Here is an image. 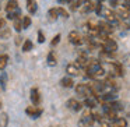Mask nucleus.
<instances>
[{"instance_id": "6e6552de", "label": "nucleus", "mask_w": 130, "mask_h": 127, "mask_svg": "<svg viewBox=\"0 0 130 127\" xmlns=\"http://www.w3.org/2000/svg\"><path fill=\"white\" fill-rule=\"evenodd\" d=\"M104 15L106 17V20L109 21V23H118V13H115V11H112L110 9H105L104 11Z\"/></svg>"}, {"instance_id": "dca6fc26", "label": "nucleus", "mask_w": 130, "mask_h": 127, "mask_svg": "<svg viewBox=\"0 0 130 127\" xmlns=\"http://www.w3.org/2000/svg\"><path fill=\"white\" fill-rule=\"evenodd\" d=\"M11 38V28H9V27H4V28L0 29V39L3 41H7Z\"/></svg>"}, {"instance_id": "c9c22d12", "label": "nucleus", "mask_w": 130, "mask_h": 127, "mask_svg": "<svg viewBox=\"0 0 130 127\" xmlns=\"http://www.w3.org/2000/svg\"><path fill=\"white\" fill-rule=\"evenodd\" d=\"M4 27H6V20L4 18H0V29L4 28Z\"/></svg>"}, {"instance_id": "79ce46f5", "label": "nucleus", "mask_w": 130, "mask_h": 127, "mask_svg": "<svg viewBox=\"0 0 130 127\" xmlns=\"http://www.w3.org/2000/svg\"><path fill=\"white\" fill-rule=\"evenodd\" d=\"M0 107H2V101H0Z\"/></svg>"}, {"instance_id": "0eeeda50", "label": "nucleus", "mask_w": 130, "mask_h": 127, "mask_svg": "<svg viewBox=\"0 0 130 127\" xmlns=\"http://www.w3.org/2000/svg\"><path fill=\"white\" fill-rule=\"evenodd\" d=\"M110 71L113 73V76H118V77H122L123 76V64L120 63H110Z\"/></svg>"}, {"instance_id": "7c9ffc66", "label": "nucleus", "mask_w": 130, "mask_h": 127, "mask_svg": "<svg viewBox=\"0 0 130 127\" xmlns=\"http://www.w3.org/2000/svg\"><path fill=\"white\" fill-rule=\"evenodd\" d=\"M122 64H123V66H127V67L130 66V53H126V55L123 56V59H122Z\"/></svg>"}, {"instance_id": "2eb2a0df", "label": "nucleus", "mask_w": 130, "mask_h": 127, "mask_svg": "<svg viewBox=\"0 0 130 127\" xmlns=\"http://www.w3.org/2000/svg\"><path fill=\"white\" fill-rule=\"evenodd\" d=\"M77 66H78V67H83V68H85L88 66V59H87V55L85 53H81L80 55L78 57H77Z\"/></svg>"}, {"instance_id": "ea45409f", "label": "nucleus", "mask_w": 130, "mask_h": 127, "mask_svg": "<svg viewBox=\"0 0 130 127\" xmlns=\"http://www.w3.org/2000/svg\"><path fill=\"white\" fill-rule=\"evenodd\" d=\"M123 3H127V4H130V0H123Z\"/></svg>"}, {"instance_id": "e433bc0d", "label": "nucleus", "mask_w": 130, "mask_h": 127, "mask_svg": "<svg viewBox=\"0 0 130 127\" xmlns=\"http://www.w3.org/2000/svg\"><path fill=\"white\" fill-rule=\"evenodd\" d=\"M94 119H95V120H98V121H102V117H101V115H99V113H94Z\"/></svg>"}, {"instance_id": "f257e3e1", "label": "nucleus", "mask_w": 130, "mask_h": 127, "mask_svg": "<svg viewBox=\"0 0 130 127\" xmlns=\"http://www.w3.org/2000/svg\"><path fill=\"white\" fill-rule=\"evenodd\" d=\"M76 94L80 96H84V98H87V96H91L92 95V89H91L90 85L87 84H78L76 87Z\"/></svg>"}, {"instance_id": "ddd939ff", "label": "nucleus", "mask_w": 130, "mask_h": 127, "mask_svg": "<svg viewBox=\"0 0 130 127\" xmlns=\"http://www.w3.org/2000/svg\"><path fill=\"white\" fill-rule=\"evenodd\" d=\"M7 81H9V76H7V73L3 70L0 73V88L3 91L7 89Z\"/></svg>"}, {"instance_id": "9d476101", "label": "nucleus", "mask_w": 130, "mask_h": 127, "mask_svg": "<svg viewBox=\"0 0 130 127\" xmlns=\"http://www.w3.org/2000/svg\"><path fill=\"white\" fill-rule=\"evenodd\" d=\"M31 102H32V105H39L41 103V94H39V91L37 89V88H32L31 89Z\"/></svg>"}, {"instance_id": "1a4fd4ad", "label": "nucleus", "mask_w": 130, "mask_h": 127, "mask_svg": "<svg viewBox=\"0 0 130 127\" xmlns=\"http://www.w3.org/2000/svg\"><path fill=\"white\" fill-rule=\"evenodd\" d=\"M99 98H96V96L91 95V96H87V98L84 99V106H87L88 109H94V107L96 106V103H98Z\"/></svg>"}, {"instance_id": "f704fd0d", "label": "nucleus", "mask_w": 130, "mask_h": 127, "mask_svg": "<svg viewBox=\"0 0 130 127\" xmlns=\"http://www.w3.org/2000/svg\"><path fill=\"white\" fill-rule=\"evenodd\" d=\"M119 4V0H109V6L110 7H116Z\"/></svg>"}, {"instance_id": "aec40b11", "label": "nucleus", "mask_w": 130, "mask_h": 127, "mask_svg": "<svg viewBox=\"0 0 130 127\" xmlns=\"http://www.w3.org/2000/svg\"><path fill=\"white\" fill-rule=\"evenodd\" d=\"M57 17H59V11H57V9H51L48 11V18H49V21H51V23L56 21Z\"/></svg>"}, {"instance_id": "39448f33", "label": "nucleus", "mask_w": 130, "mask_h": 127, "mask_svg": "<svg viewBox=\"0 0 130 127\" xmlns=\"http://www.w3.org/2000/svg\"><path fill=\"white\" fill-rule=\"evenodd\" d=\"M69 41H70V43H73V45H76V46H80L83 43V38L77 31H71L70 34H69Z\"/></svg>"}, {"instance_id": "a211bd4d", "label": "nucleus", "mask_w": 130, "mask_h": 127, "mask_svg": "<svg viewBox=\"0 0 130 127\" xmlns=\"http://www.w3.org/2000/svg\"><path fill=\"white\" fill-rule=\"evenodd\" d=\"M99 28H101V31L106 32V34H110V32H113V25L112 24H109V21H102V23H99Z\"/></svg>"}, {"instance_id": "a878e982", "label": "nucleus", "mask_w": 130, "mask_h": 127, "mask_svg": "<svg viewBox=\"0 0 130 127\" xmlns=\"http://www.w3.org/2000/svg\"><path fill=\"white\" fill-rule=\"evenodd\" d=\"M32 46H34V45H32L31 41H29V39H25V41H24V43H23V48H21V49H23V52H29V50H32Z\"/></svg>"}, {"instance_id": "4be33fe9", "label": "nucleus", "mask_w": 130, "mask_h": 127, "mask_svg": "<svg viewBox=\"0 0 130 127\" xmlns=\"http://www.w3.org/2000/svg\"><path fill=\"white\" fill-rule=\"evenodd\" d=\"M7 63H9V56L7 55H0V71H3L7 67Z\"/></svg>"}, {"instance_id": "b1692460", "label": "nucleus", "mask_w": 130, "mask_h": 127, "mask_svg": "<svg viewBox=\"0 0 130 127\" xmlns=\"http://www.w3.org/2000/svg\"><path fill=\"white\" fill-rule=\"evenodd\" d=\"M112 127H127V120H126V119H123V117L116 119V120H113Z\"/></svg>"}, {"instance_id": "72a5a7b5", "label": "nucleus", "mask_w": 130, "mask_h": 127, "mask_svg": "<svg viewBox=\"0 0 130 127\" xmlns=\"http://www.w3.org/2000/svg\"><path fill=\"white\" fill-rule=\"evenodd\" d=\"M38 42H39V43L45 42V35H43L42 31H38Z\"/></svg>"}, {"instance_id": "5701e85b", "label": "nucleus", "mask_w": 130, "mask_h": 127, "mask_svg": "<svg viewBox=\"0 0 130 127\" xmlns=\"http://www.w3.org/2000/svg\"><path fill=\"white\" fill-rule=\"evenodd\" d=\"M13 23H14V29L17 32H21V29L23 28V17H17L15 20H13Z\"/></svg>"}, {"instance_id": "c756f323", "label": "nucleus", "mask_w": 130, "mask_h": 127, "mask_svg": "<svg viewBox=\"0 0 130 127\" xmlns=\"http://www.w3.org/2000/svg\"><path fill=\"white\" fill-rule=\"evenodd\" d=\"M70 6H71V10H77L80 6H81V0H71Z\"/></svg>"}, {"instance_id": "bb28decb", "label": "nucleus", "mask_w": 130, "mask_h": 127, "mask_svg": "<svg viewBox=\"0 0 130 127\" xmlns=\"http://www.w3.org/2000/svg\"><path fill=\"white\" fill-rule=\"evenodd\" d=\"M83 6H84L83 7V11H91V10H94V4L91 0H85Z\"/></svg>"}, {"instance_id": "f03ea898", "label": "nucleus", "mask_w": 130, "mask_h": 127, "mask_svg": "<svg viewBox=\"0 0 130 127\" xmlns=\"http://www.w3.org/2000/svg\"><path fill=\"white\" fill-rule=\"evenodd\" d=\"M94 121H95L94 115H91L90 112H87V113H84V116H83L81 119H80L78 126L80 127H91L94 124Z\"/></svg>"}, {"instance_id": "4c0bfd02", "label": "nucleus", "mask_w": 130, "mask_h": 127, "mask_svg": "<svg viewBox=\"0 0 130 127\" xmlns=\"http://www.w3.org/2000/svg\"><path fill=\"white\" fill-rule=\"evenodd\" d=\"M101 127H112L109 123H106V121H101Z\"/></svg>"}, {"instance_id": "37998d69", "label": "nucleus", "mask_w": 130, "mask_h": 127, "mask_svg": "<svg viewBox=\"0 0 130 127\" xmlns=\"http://www.w3.org/2000/svg\"><path fill=\"white\" fill-rule=\"evenodd\" d=\"M52 127H59V126H52Z\"/></svg>"}, {"instance_id": "4468645a", "label": "nucleus", "mask_w": 130, "mask_h": 127, "mask_svg": "<svg viewBox=\"0 0 130 127\" xmlns=\"http://www.w3.org/2000/svg\"><path fill=\"white\" fill-rule=\"evenodd\" d=\"M27 10H28L29 14H35L38 10L37 0H27Z\"/></svg>"}, {"instance_id": "473e14b6", "label": "nucleus", "mask_w": 130, "mask_h": 127, "mask_svg": "<svg viewBox=\"0 0 130 127\" xmlns=\"http://www.w3.org/2000/svg\"><path fill=\"white\" fill-rule=\"evenodd\" d=\"M60 38H62V35H60V34L55 35V37H53V39H52V42H51V45H52V46H56L57 43L60 42Z\"/></svg>"}, {"instance_id": "412c9836", "label": "nucleus", "mask_w": 130, "mask_h": 127, "mask_svg": "<svg viewBox=\"0 0 130 127\" xmlns=\"http://www.w3.org/2000/svg\"><path fill=\"white\" fill-rule=\"evenodd\" d=\"M57 63L56 60V55L53 53V52H49L48 53V66H51V67H55Z\"/></svg>"}, {"instance_id": "6ab92c4d", "label": "nucleus", "mask_w": 130, "mask_h": 127, "mask_svg": "<svg viewBox=\"0 0 130 127\" xmlns=\"http://www.w3.org/2000/svg\"><path fill=\"white\" fill-rule=\"evenodd\" d=\"M118 15L120 18H123V20H127V18L130 17V10L123 6V7H120V9L118 10Z\"/></svg>"}, {"instance_id": "9b49d317", "label": "nucleus", "mask_w": 130, "mask_h": 127, "mask_svg": "<svg viewBox=\"0 0 130 127\" xmlns=\"http://www.w3.org/2000/svg\"><path fill=\"white\" fill-rule=\"evenodd\" d=\"M66 73H67V76H71V77L78 76L80 67L77 64H67V66H66Z\"/></svg>"}, {"instance_id": "f8f14e48", "label": "nucleus", "mask_w": 130, "mask_h": 127, "mask_svg": "<svg viewBox=\"0 0 130 127\" xmlns=\"http://www.w3.org/2000/svg\"><path fill=\"white\" fill-rule=\"evenodd\" d=\"M60 85H62L63 88H73L74 87V81H73V78H71V76L63 77V78L60 80Z\"/></svg>"}, {"instance_id": "c85d7f7f", "label": "nucleus", "mask_w": 130, "mask_h": 127, "mask_svg": "<svg viewBox=\"0 0 130 127\" xmlns=\"http://www.w3.org/2000/svg\"><path fill=\"white\" fill-rule=\"evenodd\" d=\"M29 25H31V18L28 15H24L23 17V28L27 29V28H29Z\"/></svg>"}, {"instance_id": "7ed1b4c3", "label": "nucleus", "mask_w": 130, "mask_h": 127, "mask_svg": "<svg viewBox=\"0 0 130 127\" xmlns=\"http://www.w3.org/2000/svg\"><path fill=\"white\" fill-rule=\"evenodd\" d=\"M102 50L106 52V53H115L118 50V43L113 39H108L106 42L102 43Z\"/></svg>"}, {"instance_id": "58836bf2", "label": "nucleus", "mask_w": 130, "mask_h": 127, "mask_svg": "<svg viewBox=\"0 0 130 127\" xmlns=\"http://www.w3.org/2000/svg\"><path fill=\"white\" fill-rule=\"evenodd\" d=\"M15 43H17V45H20V43H21V37H17V38H15Z\"/></svg>"}, {"instance_id": "423d86ee", "label": "nucleus", "mask_w": 130, "mask_h": 127, "mask_svg": "<svg viewBox=\"0 0 130 127\" xmlns=\"http://www.w3.org/2000/svg\"><path fill=\"white\" fill-rule=\"evenodd\" d=\"M67 107H69V109H71L73 112H80V110L83 109V103H81V102H78L77 99L71 98V99H69V101H67Z\"/></svg>"}, {"instance_id": "cd10ccee", "label": "nucleus", "mask_w": 130, "mask_h": 127, "mask_svg": "<svg viewBox=\"0 0 130 127\" xmlns=\"http://www.w3.org/2000/svg\"><path fill=\"white\" fill-rule=\"evenodd\" d=\"M113 99H116V95L112 92L109 94H104V96H102V102H108V101H113Z\"/></svg>"}, {"instance_id": "a19ab883", "label": "nucleus", "mask_w": 130, "mask_h": 127, "mask_svg": "<svg viewBox=\"0 0 130 127\" xmlns=\"http://www.w3.org/2000/svg\"><path fill=\"white\" fill-rule=\"evenodd\" d=\"M57 2H59V3H63V2H66V0H57Z\"/></svg>"}, {"instance_id": "393cba45", "label": "nucleus", "mask_w": 130, "mask_h": 127, "mask_svg": "<svg viewBox=\"0 0 130 127\" xmlns=\"http://www.w3.org/2000/svg\"><path fill=\"white\" fill-rule=\"evenodd\" d=\"M9 126V116L7 113H0V127H7Z\"/></svg>"}, {"instance_id": "f3484780", "label": "nucleus", "mask_w": 130, "mask_h": 127, "mask_svg": "<svg viewBox=\"0 0 130 127\" xmlns=\"http://www.w3.org/2000/svg\"><path fill=\"white\" fill-rule=\"evenodd\" d=\"M17 10H18L17 0H9V2H7V6H6V11L13 13V11H17Z\"/></svg>"}, {"instance_id": "20e7f679", "label": "nucleus", "mask_w": 130, "mask_h": 127, "mask_svg": "<svg viewBox=\"0 0 130 127\" xmlns=\"http://www.w3.org/2000/svg\"><path fill=\"white\" fill-rule=\"evenodd\" d=\"M25 113L29 116V117H32V119H38L41 115H42V109L38 107L37 105H32V106H28L25 109Z\"/></svg>"}, {"instance_id": "2f4dec72", "label": "nucleus", "mask_w": 130, "mask_h": 127, "mask_svg": "<svg viewBox=\"0 0 130 127\" xmlns=\"http://www.w3.org/2000/svg\"><path fill=\"white\" fill-rule=\"evenodd\" d=\"M57 11H59V15H62L63 18H69V11L66 9H63V7H59V9H57Z\"/></svg>"}]
</instances>
